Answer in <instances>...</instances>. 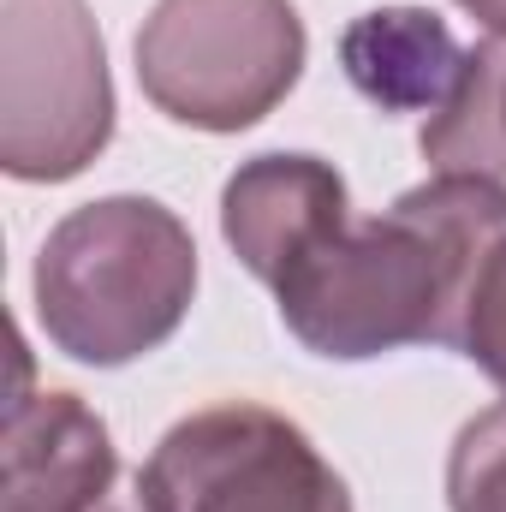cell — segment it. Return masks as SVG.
<instances>
[{"label": "cell", "instance_id": "obj_13", "mask_svg": "<svg viewBox=\"0 0 506 512\" xmlns=\"http://www.w3.org/2000/svg\"><path fill=\"white\" fill-rule=\"evenodd\" d=\"M459 6H465L489 36H506V0H459Z\"/></svg>", "mask_w": 506, "mask_h": 512}, {"label": "cell", "instance_id": "obj_6", "mask_svg": "<svg viewBox=\"0 0 506 512\" xmlns=\"http://www.w3.org/2000/svg\"><path fill=\"white\" fill-rule=\"evenodd\" d=\"M120 453L78 393L42 387L6 405L0 429V512H90L120 489Z\"/></svg>", "mask_w": 506, "mask_h": 512}, {"label": "cell", "instance_id": "obj_7", "mask_svg": "<svg viewBox=\"0 0 506 512\" xmlns=\"http://www.w3.org/2000/svg\"><path fill=\"white\" fill-rule=\"evenodd\" d=\"M352 221L346 173L304 149H274L239 161V173L221 191V239L239 256V268L274 286L322 233Z\"/></svg>", "mask_w": 506, "mask_h": 512}, {"label": "cell", "instance_id": "obj_11", "mask_svg": "<svg viewBox=\"0 0 506 512\" xmlns=\"http://www.w3.org/2000/svg\"><path fill=\"white\" fill-rule=\"evenodd\" d=\"M459 358H471V364L506 393V239L495 245V256L483 262V280H477V292H471V316H465Z\"/></svg>", "mask_w": 506, "mask_h": 512}, {"label": "cell", "instance_id": "obj_9", "mask_svg": "<svg viewBox=\"0 0 506 512\" xmlns=\"http://www.w3.org/2000/svg\"><path fill=\"white\" fill-rule=\"evenodd\" d=\"M417 149L429 173L506 185V36H483L477 48H465V72L453 96L423 120Z\"/></svg>", "mask_w": 506, "mask_h": 512}, {"label": "cell", "instance_id": "obj_5", "mask_svg": "<svg viewBox=\"0 0 506 512\" xmlns=\"http://www.w3.org/2000/svg\"><path fill=\"white\" fill-rule=\"evenodd\" d=\"M143 489L161 512H352L322 447L256 399L179 417L143 459Z\"/></svg>", "mask_w": 506, "mask_h": 512}, {"label": "cell", "instance_id": "obj_3", "mask_svg": "<svg viewBox=\"0 0 506 512\" xmlns=\"http://www.w3.org/2000/svg\"><path fill=\"white\" fill-rule=\"evenodd\" d=\"M131 54L155 114L233 137L298 90L310 36L292 0H155Z\"/></svg>", "mask_w": 506, "mask_h": 512}, {"label": "cell", "instance_id": "obj_12", "mask_svg": "<svg viewBox=\"0 0 506 512\" xmlns=\"http://www.w3.org/2000/svg\"><path fill=\"white\" fill-rule=\"evenodd\" d=\"M90 512H161V507H155V495L143 489V471H131V477H120V489Z\"/></svg>", "mask_w": 506, "mask_h": 512}, {"label": "cell", "instance_id": "obj_10", "mask_svg": "<svg viewBox=\"0 0 506 512\" xmlns=\"http://www.w3.org/2000/svg\"><path fill=\"white\" fill-rule=\"evenodd\" d=\"M447 512H506V399L477 411L447 447Z\"/></svg>", "mask_w": 506, "mask_h": 512}, {"label": "cell", "instance_id": "obj_4", "mask_svg": "<svg viewBox=\"0 0 506 512\" xmlns=\"http://www.w3.org/2000/svg\"><path fill=\"white\" fill-rule=\"evenodd\" d=\"M120 126L90 0H0V167L18 185L78 179Z\"/></svg>", "mask_w": 506, "mask_h": 512}, {"label": "cell", "instance_id": "obj_8", "mask_svg": "<svg viewBox=\"0 0 506 512\" xmlns=\"http://www.w3.org/2000/svg\"><path fill=\"white\" fill-rule=\"evenodd\" d=\"M340 66L370 108L429 120L453 96L465 48L429 6H376L340 30Z\"/></svg>", "mask_w": 506, "mask_h": 512}, {"label": "cell", "instance_id": "obj_1", "mask_svg": "<svg viewBox=\"0 0 506 512\" xmlns=\"http://www.w3.org/2000/svg\"><path fill=\"white\" fill-rule=\"evenodd\" d=\"M506 239V185L429 173L370 221H340L268 292L286 334L328 364H370L405 346L459 352L483 262Z\"/></svg>", "mask_w": 506, "mask_h": 512}, {"label": "cell", "instance_id": "obj_2", "mask_svg": "<svg viewBox=\"0 0 506 512\" xmlns=\"http://www.w3.org/2000/svg\"><path fill=\"white\" fill-rule=\"evenodd\" d=\"M36 322L84 370L161 352L197 304V239L155 197H96L60 215L30 268Z\"/></svg>", "mask_w": 506, "mask_h": 512}]
</instances>
